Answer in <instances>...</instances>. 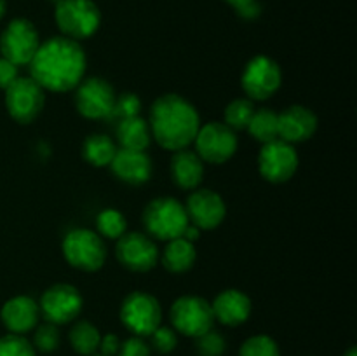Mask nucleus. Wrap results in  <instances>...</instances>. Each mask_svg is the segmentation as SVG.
Here are the masks:
<instances>
[{
  "label": "nucleus",
  "mask_w": 357,
  "mask_h": 356,
  "mask_svg": "<svg viewBox=\"0 0 357 356\" xmlns=\"http://www.w3.org/2000/svg\"><path fill=\"white\" fill-rule=\"evenodd\" d=\"M86 66L87 58L80 42L58 35L40 42L30 61V77L44 91L66 93L79 86Z\"/></svg>",
  "instance_id": "f257e3e1"
},
{
  "label": "nucleus",
  "mask_w": 357,
  "mask_h": 356,
  "mask_svg": "<svg viewBox=\"0 0 357 356\" xmlns=\"http://www.w3.org/2000/svg\"><path fill=\"white\" fill-rule=\"evenodd\" d=\"M150 133L162 149L176 152L194 143L201 128L199 112L180 94H162L150 108Z\"/></svg>",
  "instance_id": "f03ea898"
},
{
  "label": "nucleus",
  "mask_w": 357,
  "mask_h": 356,
  "mask_svg": "<svg viewBox=\"0 0 357 356\" xmlns=\"http://www.w3.org/2000/svg\"><path fill=\"white\" fill-rule=\"evenodd\" d=\"M187 209L174 198H157L146 205L143 212V225L149 236L160 241L181 237L188 225Z\"/></svg>",
  "instance_id": "7ed1b4c3"
},
{
  "label": "nucleus",
  "mask_w": 357,
  "mask_h": 356,
  "mask_svg": "<svg viewBox=\"0 0 357 356\" xmlns=\"http://www.w3.org/2000/svg\"><path fill=\"white\" fill-rule=\"evenodd\" d=\"M54 20L63 37L86 40L101 24V13L93 0H59L54 7Z\"/></svg>",
  "instance_id": "20e7f679"
},
{
  "label": "nucleus",
  "mask_w": 357,
  "mask_h": 356,
  "mask_svg": "<svg viewBox=\"0 0 357 356\" xmlns=\"http://www.w3.org/2000/svg\"><path fill=\"white\" fill-rule=\"evenodd\" d=\"M63 257L72 267L84 272L100 271L107 260L103 237L91 229L77 227L65 236L61 243Z\"/></svg>",
  "instance_id": "39448f33"
},
{
  "label": "nucleus",
  "mask_w": 357,
  "mask_h": 356,
  "mask_svg": "<svg viewBox=\"0 0 357 356\" xmlns=\"http://www.w3.org/2000/svg\"><path fill=\"white\" fill-rule=\"evenodd\" d=\"M169 318L174 330L194 339L211 330L215 325L211 302L197 295H183L174 300Z\"/></svg>",
  "instance_id": "423d86ee"
},
{
  "label": "nucleus",
  "mask_w": 357,
  "mask_h": 356,
  "mask_svg": "<svg viewBox=\"0 0 357 356\" xmlns=\"http://www.w3.org/2000/svg\"><path fill=\"white\" fill-rule=\"evenodd\" d=\"M282 82L281 66L268 56H255L246 63L241 75V86L251 101H265L274 96Z\"/></svg>",
  "instance_id": "0eeeda50"
},
{
  "label": "nucleus",
  "mask_w": 357,
  "mask_h": 356,
  "mask_svg": "<svg viewBox=\"0 0 357 356\" xmlns=\"http://www.w3.org/2000/svg\"><path fill=\"white\" fill-rule=\"evenodd\" d=\"M195 154L202 159V163L223 164L232 159L237 152L239 140L236 131L225 122L211 121L201 126L194 140Z\"/></svg>",
  "instance_id": "6e6552de"
},
{
  "label": "nucleus",
  "mask_w": 357,
  "mask_h": 356,
  "mask_svg": "<svg viewBox=\"0 0 357 356\" xmlns=\"http://www.w3.org/2000/svg\"><path fill=\"white\" fill-rule=\"evenodd\" d=\"M38 45H40V37H38L37 28L26 17L13 20L0 35L2 58L9 59L16 66L30 65Z\"/></svg>",
  "instance_id": "1a4fd4ad"
},
{
  "label": "nucleus",
  "mask_w": 357,
  "mask_h": 356,
  "mask_svg": "<svg viewBox=\"0 0 357 356\" xmlns=\"http://www.w3.org/2000/svg\"><path fill=\"white\" fill-rule=\"evenodd\" d=\"M121 321L132 335L149 337L162 323L159 300L146 292H132L121 306Z\"/></svg>",
  "instance_id": "9d476101"
},
{
  "label": "nucleus",
  "mask_w": 357,
  "mask_h": 356,
  "mask_svg": "<svg viewBox=\"0 0 357 356\" xmlns=\"http://www.w3.org/2000/svg\"><path fill=\"white\" fill-rule=\"evenodd\" d=\"M73 91H75V96H73L75 108L82 117L91 119V121L110 117L117 93L107 79L87 77L80 80V84Z\"/></svg>",
  "instance_id": "9b49d317"
},
{
  "label": "nucleus",
  "mask_w": 357,
  "mask_h": 356,
  "mask_svg": "<svg viewBox=\"0 0 357 356\" xmlns=\"http://www.w3.org/2000/svg\"><path fill=\"white\" fill-rule=\"evenodd\" d=\"M45 91L31 77H17L6 89V108L20 124H30L42 114Z\"/></svg>",
  "instance_id": "f8f14e48"
},
{
  "label": "nucleus",
  "mask_w": 357,
  "mask_h": 356,
  "mask_svg": "<svg viewBox=\"0 0 357 356\" xmlns=\"http://www.w3.org/2000/svg\"><path fill=\"white\" fill-rule=\"evenodd\" d=\"M84 300L79 290L68 283L52 285L42 293L38 309L45 321L54 325H66L77 320L82 311Z\"/></svg>",
  "instance_id": "ddd939ff"
},
{
  "label": "nucleus",
  "mask_w": 357,
  "mask_h": 356,
  "mask_svg": "<svg viewBox=\"0 0 357 356\" xmlns=\"http://www.w3.org/2000/svg\"><path fill=\"white\" fill-rule=\"evenodd\" d=\"M258 170L271 184H284L291 180L298 170V154L291 143L284 140H274L261 147L258 154Z\"/></svg>",
  "instance_id": "4468645a"
},
{
  "label": "nucleus",
  "mask_w": 357,
  "mask_h": 356,
  "mask_svg": "<svg viewBox=\"0 0 357 356\" xmlns=\"http://www.w3.org/2000/svg\"><path fill=\"white\" fill-rule=\"evenodd\" d=\"M115 255L121 265L132 272L152 271L160 258L155 241L143 232H126L119 237Z\"/></svg>",
  "instance_id": "2eb2a0df"
},
{
  "label": "nucleus",
  "mask_w": 357,
  "mask_h": 356,
  "mask_svg": "<svg viewBox=\"0 0 357 356\" xmlns=\"http://www.w3.org/2000/svg\"><path fill=\"white\" fill-rule=\"evenodd\" d=\"M185 209H187L188 222L201 230L216 229L218 225H222L227 216L225 201L218 192L211 191V188L192 191Z\"/></svg>",
  "instance_id": "dca6fc26"
},
{
  "label": "nucleus",
  "mask_w": 357,
  "mask_h": 356,
  "mask_svg": "<svg viewBox=\"0 0 357 356\" xmlns=\"http://www.w3.org/2000/svg\"><path fill=\"white\" fill-rule=\"evenodd\" d=\"M319 119L303 105H291L278 114V136L288 143L307 142L317 131Z\"/></svg>",
  "instance_id": "f3484780"
},
{
  "label": "nucleus",
  "mask_w": 357,
  "mask_h": 356,
  "mask_svg": "<svg viewBox=\"0 0 357 356\" xmlns=\"http://www.w3.org/2000/svg\"><path fill=\"white\" fill-rule=\"evenodd\" d=\"M115 178L128 185H143L150 180L153 171L152 159L142 150L117 149L110 163Z\"/></svg>",
  "instance_id": "a211bd4d"
},
{
  "label": "nucleus",
  "mask_w": 357,
  "mask_h": 356,
  "mask_svg": "<svg viewBox=\"0 0 357 356\" xmlns=\"http://www.w3.org/2000/svg\"><path fill=\"white\" fill-rule=\"evenodd\" d=\"M0 318L9 334L24 335L38 325L40 309H38L37 300H33L31 297L17 295L3 304Z\"/></svg>",
  "instance_id": "6ab92c4d"
},
{
  "label": "nucleus",
  "mask_w": 357,
  "mask_h": 356,
  "mask_svg": "<svg viewBox=\"0 0 357 356\" xmlns=\"http://www.w3.org/2000/svg\"><path fill=\"white\" fill-rule=\"evenodd\" d=\"M211 309L215 321H220L225 327H239L250 320L251 299L241 290H223L211 302Z\"/></svg>",
  "instance_id": "aec40b11"
},
{
  "label": "nucleus",
  "mask_w": 357,
  "mask_h": 356,
  "mask_svg": "<svg viewBox=\"0 0 357 356\" xmlns=\"http://www.w3.org/2000/svg\"><path fill=\"white\" fill-rule=\"evenodd\" d=\"M169 170L173 184L183 191H195L204 178V163L195 150L181 149L173 152Z\"/></svg>",
  "instance_id": "412c9836"
},
{
  "label": "nucleus",
  "mask_w": 357,
  "mask_h": 356,
  "mask_svg": "<svg viewBox=\"0 0 357 356\" xmlns=\"http://www.w3.org/2000/svg\"><path fill=\"white\" fill-rule=\"evenodd\" d=\"M115 135H117V142L121 149L128 150H142V152H145L149 149L150 142H152L149 122L139 117V115L119 121Z\"/></svg>",
  "instance_id": "4be33fe9"
},
{
  "label": "nucleus",
  "mask_w": 357,
  "mask_h": 356,
  "mask_svg": "<svg viewBox=\"0 0 357 356\" xmlns=\"http://www.w3.org/2000/svg\"><path fill=\"white\" fill-rule=\"evenodd\" d=\"M162 265L173 274H183L194 267L197 260V251H195L194 243L187 241L185 237H176V239L167 241L166 248L162 251Z\"/></svg>",
  "instance_id": "5701e85b"
},
{
  "label": "nucleus",
  "mask_w": 357,
  "mask_h": 356,
  "mask_svg": "<svg viewBox=\"0 0 357 356\" xmlns=\"http://www.w3.org/2000/svg\"><path fill=\"white\" fill-rule=\"evenodd\" d=\"M115 152H117V145H115L110 136L103 135V133H94V135H89L84 140L82 156L91 166H110Z\"/></svg>",
  "instance_id": "b1692460"
},
{
  "label": "nucleus",
  "mask_w": 357,
  "mask_h": 356,
  "mask_svg": "<svg viewBox=\"0 0 357 356\" xmlns=\"http://www.w3.org/2000/svg\"><path fill=\"white\" fill-rule=\"evenodd\" d=\"M68 339L73 351L82 356H93L100 348L101 334L91 321L80 320L72 327Z\"/></svg>",
  "instance_id": "393cba45"
},
{
  "label": "nucleus",
  "mask_w": 357,
  "mask_h": 356,
  "mask_svg": "<svg viewBox=\"0 0 357 356\" xmlns=\"http://www.w3.org/2000/svg\"><path fill=\"white\" fill-rule=\"evenodd\" d=\"M248 131L253 136V140L260 143H268L278 140V112L268 107L257 108L248 124Z\"/></svg>",
  "instance_id": "a878e982"
},
{
  "label": "nucleus",
  "mask_w": 357,
  "mask_h": 356,
  "mask_svg": "<svg viewBox=\"0 0 357 356\" xmlns=\"http://www.w3.org/2000/svg\"><path fill=\"white\" fill-rule=\"evenodd\" d=\"M255 110H257V107L250 98H236L227 105L225 112H223L225 124L232 128L234 131H243L250 124Z\"/></svg>",
  "instance_id": "bb28decb"
},
{
  "label": "nucleus",
  "mask_w": 357,
  "mask_h": 356,
  "mask_svg": "<svg viewBox=\"0 0 357 356\" xmlns=\"http://www.w3.org/2000/svg\"><path fill=\"white\" fill-rule=\"evenodd\" d=\"M96 229L101 237L117 241L119 237L128 232V220L117 209H103L96 216Z\"/></svg>",
  "instance_id": "cd10ccee"
},
{
  "label": "nucleus",
  "mask_w": 357,
  "mask_h": 356,
  "mask_svg": "<svg viewBox=\"0 0 357 356\" xmlns=\"http://www.w3.org/2000/svg\"><path fill=\"white\" fill-rule=\"evenodd\" d=\"M59 344H61V334H59L58 325L47 321V323L38 325V327L33 328L31 346L35 348V351L54 353L59 348Z\"/></svg>",
  "instance_id": "c85d7f7f"
},
{
  "label": "nucleus",
  "mask_w": 357,
  "mask_h": 356,
  "mask_svg": "<svg viewBox=\"0 0 357 356\" xmlns=\"http://www.w3.org/2000/svg\"><path fill=\"white\" fill-rule=\"evenodd\" d=\"M239 356H281L278 342L268 335H253L243 342Z\"/></svg>",
  "instance_id": "c756f323"
},
{
  "label": "nucleus",
  "mask_w": 357,
  "mask_h": 356,
  "mask_svg": "<svg viewBox=\"0 0 357 356\" xmlns=\"http://www.w3.org/2000/svg\"><path fill=\"white\" fill-rule=\"evenodd\" d=\"M142 108L143 105L138 94L122 93L121 96L115 98L114 108H112V114L108 119H117V121H122V119L136 117V115L142 114Z\"/></svg>",
  "instance_id": "7c9ffc66"
},
{
  "label": "nucleus",
  "mask_w": 357,
  "mask_h": 356,
  "mask_svg": "<svg viewBox=\"0 0 357 356\" xmlns=\"http://www.w3.org/2000/svg\"><path fill=\"white\" fill-rule=\"evenodd\" d=\"M0 356H35V348L23 335L7 334L0 337Z\"/></svg>",
  "instance_id": "2f4dec72"
},
{
  "label": "nucleus",
  "mask_w": 357,
  "mask_h": 356,
  "mask_svg": "<svg viewBox=\"0 0 357 356\" xmlns=\"http://www.w3.org/2000/svg\"><path fill=\"white\" fill-rule=\"evenodd\" d=\"M195 346L201 356H222L227 349V341L215 328L195 339Z\"/></svg>",
  "instance_id": "473e14b6"
},
{
  "label": "nucleus",
  "mask_w": 357,
  "mask_h": 356,
  "mask_svg": "<svg viewBox=\"0 0 357 356\" xmlns=\"http://www.w3.org/2000/svg\"><path fill=\"white\" fill-rule=\"evenodd\" d=\"M149 337L152 341V348L160 355H169L178 346L176 330L171 327H164V325H159Z\"/></svg>",
  "instance_id": "72a5a7b5"
},
{
  "label": "nucleus",
  "mask_w": 357,
  "mask_h": 356,
  "mask_svg": "<svg viewBox=\"0 0 357 356\" xmlns=\"http://www.w3.org/2000/svg\"><path fill=\"white\" fill-rule=\"evenodd\" d=\"M117 356H150V346L143 341V337L132 335L121 342Z\"/></svg>",
  "instance_id": "f704fd0d"
},
{
  "label": "nucleus",
  "mask_w": 357,
  "mask_h": 356,
  "mask_svg": "<svg viewBox=\"0 0 357 356\" xmlns=\"http://www.w3.org/2000/svg\"><path fill=\"white\" fill-rule=\"evenodd\" d=\"M20 77V66L0 56V89L6 91Z\"/></svg>",
  "instance_id": "c9c22d12"
},
{
  "label": "nucleus",
  "mask_w": 357,
  "mask_h": 356,
  "mask_svg": "<svg viewBox=\"0 0 357 356\" xmlns=\"http://www.w3.org/2000/svg\"><path fill=\"white\" fill-rule=\"evenodd\" d=\"M119 348H121V339L117 337L115 334H107V335H101V341H100V355L103 356H117Z\"/></svg>",
  "instance_id": "e433bc0d"
},
{
  "label": "nucleus",
  "mask_w": 357,
  "mask_h": 356,
  "mask_svg": "<svg viewBox=\"0 0 357 356\" xmlns=\"http://www.w3.org/2000/svg\"><path fill=\"white\" fill-rule=\"evenodd\" d=\"M236 10L241 17H244V20H255V17L260 16L261 7L258 6L257 0H253V2L246 3V6L239 7V9H236Z\"/></svg>",
  "instance_id": "4c0bfd02"
},
{
  "label": "nucleus",
  "mask_w": 357,
  "mask_h": 356,
  "mask_svg": "<svg viewBox=\"0 0 357 356\" xmlns=\"http://www.w3.org/2000/svg\"><path fill=\"white\" fill-rule=\"evenodd\" d=\"M199 236H201V229H197V227L192 225V223H188L187 229L181 234V237H185V239L190 241V243H195V241L199 239Z\"/></svg>",
  "instance_id": "58836bf2"
},
{
  "label": "nucleus",
  "mask_w": 357,
  "mask_h": 356,
  "mask_svg": "<svg viewBox=\"0 0 357 356\" xmlns=\"http://www.w3.org/2000/svg\"><path fill=\"white\" fill-rule=\"evenodd\" d=\"M225 2H227V3H230V6H232L234 9H239V7L246 6V3L253 2V0H225Z\"/></svg>",
  "instance_id": "ea45409f"
},
{
  "label": "nucleus",
  "mask_w": 357,
  "mask_h": 356,
  "mask_svg": "<svg viewBox=\"0 0 357 356\" xmlns=\"http://www.w3.org/2000/svg\"><path fill=\"white\" fill-rule=\"evenodd\" d=\"M6 16V0H0V21Z\"/></svg>",
  "instance_id": "a19ab883"
},
{
  "label": "nucleus",
  "mask_w": 357,
  "mask_h": 356,
  "mask_svg": "<svg viewBox=\"0 0 357 356\" xmlns=\"http://www.w3.org/2000/svg\"><path fill=\"white\" fill-rule=\"evenodd\" d=\"M344 356H357V349L356 348H351L347 353H345Z\"/></svg>",
  "instance_id": "79ce46f5"
},
{
  "label": "nucleus",
  "mask_w": 357,
  "mask_h": 356,
  "mask_svg": "<svg viewBox=\"0 0 357 356\" xmlns=\"http://www.w3.org/2000/svg\"><path fill=\"white\" fill-rule=\"evenodd\" d=\"M52 2H54V6H56V3H58V2H59V0H52Z\"/></svg>",
  "instance_id": "37998d69"
},
{
  "label": "nucleus",
  "mask_w": 357,
  "mask_h": 356,
  "mask_svg": "<svg viewBox=\"0 0 357 356\" xmlns=\"http://www.w3.org/2000/svg\"><path fill=\"white\" fill-rule=\"evenodd\" d=\"M93 356H103V355H93Z\"/></svg>",
  "instance_id": "c03bdc74"
}]
</instances>
